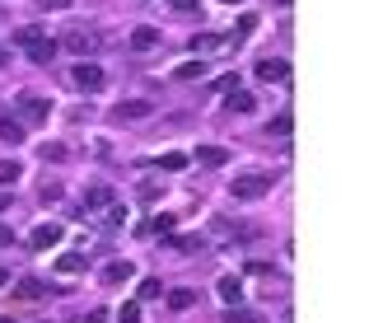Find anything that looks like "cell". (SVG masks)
Listing matches in <instances>:
<instances>
[{"mask_svg":"<svg viewBox=\"0 0 369 323\" xmlns=\"http://www.w3.org/2000/svg\"><path fill=\"white\" fill-rule=\"evenodd\" d=\"M66 155H71V150H66L61 141H47V145H42V164H47V160H52V164H61Z\"/></svg>","mask_w":369,"mask_h":323,"instance_id":"83f0119b","label":"cell"},{"mask_svg":"<svg viewBox=\"0 0 369 323\" xmlns=\"http://www.w3.org/2000/svg\"><path fill=\"white\" fill-rule=\"evenodd\" d=\"M19 174H24L19 160H0V183H5V188H14V183H19Z\"/></svg>","mask_w":369,"mask_h":323,"instance_id":"d4e9b609","label":"cell"},{"mask_svg":"<svg viewBox=\"0 0 369 323\" xmlns=\"http://www.w3.org/2000/svg\"><path fill=\"white\" fill-rule=\"evenodd\" d=\"M131 276H136V267L127 263V258H117V263H107V267L99 272V281H103V286H122V281H131Z\"/></svg>","mask_w":369,"mask_h":323,"instance_id":"8fae6325","label":"cell"},{"mask_svg":"<svg viewBox=\"0 0 369 323\" xmlns=\"http://www.w3.org/2000/svg\"><path fill=\"white\" fill-rule=\"evenodd\" d=\"M14 296H19V300H42V296H47V286H42V281H33V276H24V281L14 286Z\"/></svg>","mask_w":369,"mask_h":323,"instance_id":"44dd1931","label":"cell"},{"mask_svg":"<svg viewBox=\"0 0 369 323\" xmlns=\"http://www.w3.org/2000/svg\"><path fill=\"white\" fill-rule=\"evenodd\" d=\"M257 24H262L257 14H243V19H238V38H253V33H257ZM238 38H234V43H238Z\"/></svg>","mask_w":369,"mask_h":323,"instance_id":"f1b7e54d","label":"cell"},{"mask_svg":"<svg viewBox=\"0 0 369 323\" xmlns=\"http://www.w3.org/2000/svg\"><path fill=\"white\" fill-rule=\"evenodd\" d=\"M229 108H234V112H253V108H257V99H253L248 89H234V99H229Z\"/></svg>","mask_w":369,"mask_h":323,"instance_id":"484cf974","label":"cell"},{"mask_svg":"<svg viewBox=\"0 0 369 323\" xmlns=\"http://www.w3.org/2000/svg\"><path fill=\"white\" fill-rule=\"evenodd\" d=\"M14 43L24 47V56L33 61V66H52L56 52H61V47H56V43H52V38H47V33H42L38 24H24L19 33H14Z\"/></svg>","mask_w":369,"mask_h":323,"instance_id":"6da1fadb","label":"cell"},{"mask_svg":"<svg viewBox=\"0 0 369 323\" xmlns=\"http://www.w3.org/2000/svg\"><path fill=\"white\" fill-rule=\"evenodd\" d=\"M257 80H266V84L290 80V61H281V56H266V61H257Z\"/></svg>","mask_w":369,"mask_h":323,"instance_id":"52a82bcc","label":"cell"},{"mask_svg":"<svg viewBox=\"0 0 369 323\" xmlns=\"http://www.w3.org/2000/svg\"><path fill=\"white\" fill-rule=\"evenodd\" d=\"M0 66H10V52H5V47H0Z\"/></svg>","mask_w":369,"mask_h":323,"instance_id":"60d3db41","label":"cell"},{"mask_svg":"<svg viewBox=\"0 0 369 323\" xmlns=\"http://www.w3.org/2000/svg\"><path fill=\"white\" fill-rule=\"evenodd\" d=\"M56 47H66V52H75L79 61H94V52L103 47V38H99L94 28H71V33H66V38L56 43Z\"/></svg>","mask_w":369,"mask_h":323,"instance_id":"3957f363","label":"cell"},{"mask_svg":"<svg viewBox=\"0 0 369 323\" xmlns=\"http://www.w3.org/2000/svg\"><path fill=\"white\" fill-rule=\"evenodd\" d=\"M238 89V75H220V80H215V94H234Z\"/></svg>","mask_w":369,"mask_h":323,"instance_id":"d6a6232c","label":"cell"},{"mask_svg":"<svg viewBox=\"0 0 369 323\" xmlns=\"http://www.w3.org/2000/svg\"><path fill=\"white\" fill-rule=\"evenodd\" d=\"M225 5H238V0H225Z\"/></svg>","mask_w":369,"mask_h":323,"instance_id":"b9f144b4","label":"cell"},{"mask_svg":"<svg viewBox=\"0 0 369 323\" xmlns=\"http://www.w3.org/2000/svg\"><path fill=\"white\" fill-rule=\"evenodd\" d=\"M117 319H122V323H140V300H127V304H122V314H117Z\"/></svg>","mask_w":369,"mask_h":323,"instance_id":"f546056e","label":"cell"},{"mask_svg":"<svg viewBox=\"0 0 369 323\" xmlns=\"http://www.w3.org/2000/svg\"><path fill=\"white\" fill-rule=\"evenodd\" d=\"M14 108H19L24 122H47V117H52V99H42V94H19Z\"/></svg>","mask_w":369,"mask_h":323,"instance_id":"8992f818","label":"cell"},{"mask_svg":"<svg viewBox=\"0 0 369 323\" xmlns=\"http://www.w3.org/2000/svg\"><path fill=\"white\" fill-rule=\"evenodd\" d=\"M0 211H10V197H5V192H0Z\"/></svg>","mask_w":369,"mask_h":323,"instance_id":"ab89813d","label":"cell"},{"mask_svg":"<svg viewBox=\"0 0 369 323\" xmlns=\"http://www.w3.org/2000/svg\"><path fill=\"white\" fill-rule=\"evenodd\" d=\"M0 323H10V319H0Z\"/></svg>","mask_w":369,"mask_h":323,"instance_id":"7bdbcfd3","label":"cell"},{"mask_svg":"<svg viewBox=\"0 0 369 323\" xmlns=\"http://www.w3.org/2000/svg\"><path fill=\"white\" fill-rule=\"evenodd\" d=\"M215 291H220V300H225L229 309H238V304H243V276H234V272H229V276H220V281H215Z\"/></svg>","mask_w":369,"mask_h":323,"instance_id":"ba28073f","label":"cell"},{"mask_svg":"<svg viewBox=\"0 0 369 323\" xmlns=\"http://www.w3.org/2000/svg\"><path fill=\"white\" fill-rule=\"evenodd\" d=\"M229 323H262V314H248V309H229Z\"/></svg>","mask_w":369,"mask_h":323,"instance_id":"836d02e7","label":"cell"},{"mask_svg":"<svg viewBox=\"0 0 369 323\" xmlns=\"http://www.w3.org/2000/svg\"><path fill=\"white\" fill-rule=\"evenodd\" d=\"M56 272H61V276H75V272H84V253H61V258H56Z\"/></svg>","mask_w":369,"mask_h":323,"instance_id":"ffe728a7","label":"cell"},{"mask_svg":"<svg viewBox=\"0 0 369 323\" xmlns=\"http://www.w3.org/2000/svg\"><path fill=\"white\" fill-rule=\"evenodd\" d=\"M84 323H112V314H107V309H94V314H89Z\"/></svg>","mask_w":369,"mask_h":323,"instance_id":"74e56055","label":"cell"},{"mask_svg":"<svg viewBox=\"0 0 369 323\" xmlns=\"http://www.w3.org/2000/svg\"><path fill=\"white\" fill-rule=\"evenodd\" d=\"M271 183H276V174H262V169L234 174V178H229V197H234V202H257V197L271 192Z\"/></svg>","mask_w":369,"mask_h":323,"instance_id":"7a4b0ae2","label":"cell"},{"mask_svg":"<svg viewBox=\"0 0 369 323\" xmlns=\"http://www.w3.org/2000/svg\"><path fill=\"white\" fill-rule=\"evenodd\" d=\"M173 225H178L173 215H155V220H150L145 230H150V235H164V239H168V235H173Z\"/></svg>","mask_w":369,"mask_h":323,"instance_id":"4316f807","label":"cell"},{"mask_svg":"<svg viewBox=\"0 0 369 323\" xmlns=\"http://www.w3.org/2000/svg\"><path fill=\"white\" fill-rule=\"evenodd\" d=\"M38 10H71V0H38Z\"/></svg>","mask_w":369,"mask_h":323,"instance_id":"d590c367","label":"cell"},{"mask_svg":"<svg viewBox=\"0 0 369 323\" xmlns=\"http://www.w3.org/2000/svg\"><path fill=\"white\" fill-rule=\"evenodd\" d=\"M61 197V183H42V202H56Z\"/></svg>","mask_w":369,"mask_h":323,"instance_id":"e575fe53","label":"cell"},{"mask_svg":"<svg viewBox=\"0 0 369 323\" xmlns=\"http://www.w3.org/2000/svg\"><path fill=\"white\" fill-rule=\"evenodd\" d=\"M211 230L220 235V239H253V230H248V225H229V220H215Z\"/></svg>","mask_w":369,"mask_h":323,"instance_id":"ac0fdd59","label":"cell"},{"mask_svg":"<svg viewBox=\"0 0 369 323\" xmlns=\"http://www.w3.org/2000/svg\"><path fill=\"white\" fill-rule=\"evenodd\" d=\"M159 296H164V281H159V276H145V281L136 286V300H140V304H145V300H159Z\"/></svg>","mask_w":369,"mask_h":323,"instance_id":"7402d4cb","label":"cell"},{"mask_svg":"<svg viewBox=\"0 0 369 323\" xmlns=\"http://www.w3.org/2000/svg\"><path fill=\"white\" fill-rule=\"evenodd\" d=\"M164 300H168V309H178V314H183V309H192V304H196V291L178 286V291H164Z\"/></svg>","mask_w":369,"mask_h":323,"instance_id":"2e32d148","label":"cell"},{"mask_svg":"<svg viewBox=\"0 0 369 323\" xmlns=\"http://www.w3.org/2000/svg\"><path fill=\"white\" fill-rule=\"evenodd\" d=\"M131 47H136V52H150V47H159V28H155V24L131 28Z\"/></svg>","mask_w":369,"mask_h":323,"instance_id":"4fadbf2b","label":"cell"},{"mask_svg":"<svg viewBox=\"0 0 369 323\" xmlns=\"http://www.w3.org/2000/svg\"><path fill=\"white\" fill-rule=\"evenodd\" d=\"M206 71H211V66H206V61H201V56H196V61H183V66H178V71H173V80H201V75H206Z\"/></svg>","mask_w":369,"mask_h":323,"instance_id":"e0dca14e","label":"cell"},{"mask_svg":"<svg viewBox=\"0 0 369 323\" xmlns=\"http://www.w3.org/2000/svg\"><path fill=\"white\" fill-rule=\"evenodd\" d=\"M168 10H178V14H201V0H168Z\"/></svg>","mask_w":369,"mask_h":323,"instance_id":"4dcf8cb0","label":"cell"},{"mask_svg":"<svg viewBox=\"0 0 369 323\" xmlns=\"http://www.w3.org/2000/svg\"><path fill=\"white\" fill-rule=\"evenodd\" d=\"M215 47H234V38H220V33H196L192 38V52H215Z\"/></svg>","mask_w":369,"mask_h":323,"instance_id":"5bb4252c","label":"cell"},{"mask_svg":"<svg viewBox=\"0 0 369 323\" xmlns=\"http://www.w3.org/2000/svg\"><path fill=\"white\" fill-rule=\"evenodd\" d=\"M196 164H206V169H225V164H229V150H225V145H196Z\"/></svg>","mask_w":369,"mask_h":323,"instance_id":"7c38bea8","label":"cell"},{"mask_svg":"<svg viewBox=\"0 0 369 323\" xmlns=\"http://www.w3.org/2000/svg\"><path fill=\"white\" fill-rule=\"evenodd\" d=\"M0 141H5V145H19V141H24V122H14V117H0Z\"/></svg>","mask_w":369,"mask_h":323,"instance_id":"d6986e66","label":"cell"},{"mask_svg":"<svg viewBox=\"0 0 369 323\" xmlns=\"http://www.w3.org/2000/svg\"><path fill=\"white\" fill-rule=\"evenodd\" d=\"M61 235H66V230H61L56 220H42V225L28 235V243H33V248H56V243H61Z\"/></svg>","mask_w":369,"mask_h":323,"instance_id":"9c48e42d","label":"cell"},{"mask_svg":"<svg viewBox=\"0 0 369 323\" xmlns=\"http://www.w3.org/2000/svg\"><path fill=\"white\" fill-rule=\"evenodd\" d=\"M168 248L173 253H196V248H206V239L201 235H168Z\"/></svg>","mask_w":369,"mask_h":323,"instance_id":"9a60e30c","label":"cell"},{"mask_svg":"<svg viewBox=\"0 0 369 323\" xmlns=\"http://www.w3.org/2000/svg\"><path fill=\"white\" fill-rule=\"evenodd\" d=\"M136 197H140V202L150 206V202H159V197H164V183H155V178H145V183L136 188Z\"/></svg>","mask_w":369,"mask_h":323,"instance_id":"cb8c5ba5","label":"cell"},{"mask_svg":"<svg viewBox=\"0 0 369 323\" xmlns=\"http://www.w3.org/2000/svg\"><path fill=\"white\" fill-rule=\"evenodd\" d=\"M155 117V99H122L112 108V122H145Z\"/></svg>","mask_w":369,"mask_h":323,"instance_id":"5b68a950","label":"cell"},{"mask_svg":"<svg viewBox=\"0 0 369 323\" xmlns=\"http://www.w3.org/2000/svg\"><path fill=\"white\" fill-rule=\"evenodd\" d=\"M107 206H112V188H107V183H94V188L84 192V206H79V215H84V211H107Z\"/></svg>","mask_w":369,"mask_h":323,"instance_id":"30bf717a","label":"cell"},{"mask_svg":"<svg viewBox=\"0 0 369 323\" xmlns=\"http://www.w3.org/2000/svg\"><path fill=\"white\" fill-rule=\"evenodd\" d=\"M71 80H75V89H84V94H99V89L107 84V75H103V66H99V61H75Z\"/></svg>","mask_w":369,"mask_h":323,"instance_id":"277c9868","label":"cell"},{"mask_svg":"<svg viewBox=\"0 0 369 323\" xmlns=\"http://www.w3.org/2000/svg\"><path fill=\"white\" fill-rule=\"evenodd\" d=\"M159 169L164 174H178V169H187V155L183 150H168V155H159Z\"/></svg>","mask_w":369,"mask_h":323,"instance_id":"603a6c76","label":"cell"},{"mask_svg":"<svg viewBox=\"0 0 369 323\" xmlns=\"http://www.w3.org/2000/svg\"><path fill=\"white\" fill-rule=\"evenodd\" d=\"M0 248H14V230L10 225H0Z\"/></svg>","mask_w":369,"mask_h":323,"instance_id":"8d00e7d4","label":"cell"},{"mask_svg":"<svg viewBox=\"0 0 369 323\" xmlns=\"http://www.w3.org/2000/svg\"><path fill=\"white\" fill-rule=\"evenodd\" d=\"M5 286H10V272H5V267H0V291H5Z\"/></svg>","mask_w":369,"mask_h":323,"instance_id":"f35d334b","label":"cell"},{"mask_svg":"<svg viewBox=\"0 0 369 323\" xmlns=\"http://www.w3.org/2000/svg\"><path fill=\"white\" fill-rule=\"evenodd\" d=\"M290 136V112H281V117H276V122H271V127H266V136Z\"/></svg>","mask_w":369,"mask_h":323,"instance_id":"1f68e13d","label":"cell"}]
</instances>
